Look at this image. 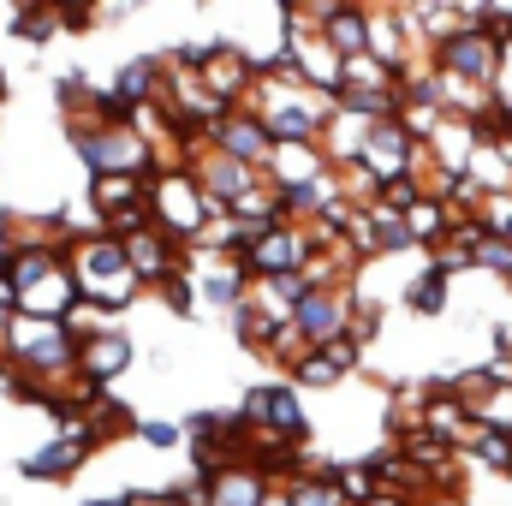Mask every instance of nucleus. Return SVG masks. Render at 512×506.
I'll use <instances>...</instances> for the list:
<instances>
[{"instance_id":"f257e3e1","label":"nucleus","mask_w":512,"mask_h":506,"mask_svg":"<svg viewBox=\"0 0 512 506\" xmlns=\"http://www.w3.org/2000/svg\"><path fill=\"white\" fill-rule=\"evenodd\" d=\"M72 155L84 161L90 179H155L167 161H161V143L143 126H96V120H72Z\"/></svg>"},{"instance_id":"f03ea898","label":"nucleus","mask_w":512,"mask_h":506,"mask_svg":"<svg viewBox=\"0 0 512 506\" xmlns=\"http://www.w3.org/2000/svg\"><path fill=\"white\" fill-rule=\"evenodd\" d=\"M66 268H72V280H78V298H90L102 316H120V310H131L137 304V274H131L126 262V245L120 239H78L72 245V256H66Z\"/></svg>"},{"instance_id":"7ed1b4c3","label":"nucleus","mask_w":512,"mask_h":506,"mask_svg":"<svg viewBox=\"0 0 512 506\" xmlns=\"http://www.w3.org/2000/svg\"><path fill=\"white\" fill-rule=\"evenodd\" d=\"M149 215H155V227L173 239V245H197L203 239V227L215 221V209H209V197H203V185H197V173L191 167H161L155 179H149Z\"/></svg>"},{"instance_id":"20e7f679","label":"nucleus","mask_w":512,"mask_h":506,"mask_svg":"<svg viewBox=\"0 0 512 506\" xmlns=\"http://www.w3.org/2000/svg\"><path fill=\"white\" fill-rule=\"evenodd\" d=\"M501 60H507V48L495 36H483L477 24H459L447 42H435V72L441 78H459L471 90H489L495 72H501Z\"/></svg>"},{"instance_id":"39448f33","label":"nucleus","mask_w":512,"mask_h":506,"mask_svg":"<svg viewBox=\"0 0 512 506\" xmlns=\"http://www.w3.org/2000/svg\"><path fill=\"white\" fill-rule=\"evenodd\" d=\"M316 251H322V239H316L310 227H292V221H280V227H268V233L256 239L251 251H245V274H251V280H280V274H304Z\"/></svg>"},{"instance_id":"423d86ee","label":"nucleus","mask_w":512,"mask_h":506,"mask_svg":"<svg viewBox=\"0 0 512 506\" xmlns=\"http://www.w3.org/2000/svg\"><path fill=\"white\" fill-rule=\"evenodd\" d=\"M131 364H137V340H131L120 322H108V328H96V334H84L78 340V387L84 393H102V387H114V381L126 376Z\"/></svg>"},{"instance_id":"0eeeda50","label":"nucleus","mask_w":512,"mask_h":506,"mask_svg":"<svg viewBox=\"0 0 512 506\" xmlns=\"http://www.w3.org/2000/svg\"><path fill=\"white\" fill-rule=\"evenodd\" d=\"M185 167L197 173V185H203V197H209V209H215V215H233V209L251 197L256 185H262V173H256V167L233 161V155H221L215 143H203Z\"/></svg>"},{"instance_id":"6e6552de","label":"nucleus","mask_w":512,"mask_h":506,"mask_svg":"<svg viewBox=\"0 0 512 506\" xmlns=\"http://www.w3.org/2000/svg\"><path fill=\"white\" fill-rule=\"evenodd\" d=\"M310 411L304 393L292 381H262V435L256 441H280V447H310Z\"/></svg>"},{"instance_id":"1a4fd4ad","label":"nucleus","mask_w":512,"mask_h":506,"mask_svg":"<svg viewBox=\"0 0 512 506\" xmlns=\"http://www.w3.org/2000/svg\"><path fill=\"white\" fill-rule=\"evenodd\" d=\"M346 316H352L346 286H322V292H310V298L292 310V334L304 340V352H322L328 340L346 334Z\"/></svg>"},{"instance_id":"9d476101","label":"nucleus","mask_w":512,"mask_h":506,"mask_svg":"<svg viewBox=\"0 0 512 506\" xmlns=\"http://www.w3.org/2000/svg\"><path fill=\"white\" fill-rule=\"evenodd\" d=\"M310 30H316V36H322L340 60L370 54V6H340V0L310 6Z\"/></svg>"},{"instance_id":"9b49d317","label":"nucleus","mask_w":512,"mask_h":506,"mask_svg":"<svg viewBox=\"0 0 512 506\" xmlns=\"http://www.w3.org/2000/svg\"><path fill=\"white\" fill-rule=\"evenodd\" d=\"M221 155H233V161H245V167H268V155H274V137H268V126H262V114L256 108H233L221 126H215V137H209Z\"/></svg>"},{"instance_id":"f8f14e48","label":"nucleus","mask_w":512,"mask_h":506,"mask_svg":"<svg viewBox=\"0 0 512 506\" xmlns=\"http://www.w3.org/2000/svg\"><path fill=\"white\" fill-rule=\"evenodd\" d=\"M120 245H126V262H131V274H137V286H167L185 268V245H173L161 227H149L137 239H120Z\"/></svg>"},{"instance_id":"ddd939ff","label":"nucleus","mask_w":512,"mask_h":506,"mask_svg":"<svg viewBox=\"0 0 512 506\" xmlns=\"http://www.w3.org/2000/svg\"><path fill=\"white\" fill-rule=\"evenodd\" d=\"M90 441H60V435H48L36 453H24L18 459V477L24 483H66V477H78L84 465H90Z\"/></svg>"},{"instance_id":"4468645a","label":"nucleus","mask_w":512,"mask_h":506,"mask_svg":"<svg viewBox=\"0 0 512 506\" xmlns=\"http://www.w3.org/2000/svg\"><path fill=\"white\" fill-rule=\"evenodd\" d=\"M274 489H280V483H274L268 471H256L251 459H239L233 471H221V477L209 483V506H262Z\"/></svg>"},{"instance_id":"2eb2a0df","label":"nucleus","mask_w":512,"mask_h":506,"mask_svg":"<svg viewBox=\"0 0 512 506\" xmlns=\"http://www.w3.org/2000/svg\"><path fill=\"white\" fill-rule=\"evenodd\" d=\"M227 322H233V340H239L245 352H256V358H274V346H280V334H286V322H274L256 298L245 304V310H233Z\"/></svg>"},{"instance_id":"dca6fc26","label":"nucleus","mask_w":512,"mask_h":506,"mask_svg":"<svg viewBox=\"0 0 512 506\" xmlns=\"http://www.w3.org/2000/svg\"><path fill=\"white\" fill-rule=\"evenodd\" d=\"M286 489V501L292 506H346L340 501V489H334V477L316 465V471H304V477H292V483H280Z\"/></svg>"},{"instance_id":"f3484780","label":"nucleus","mask_w":512,"mask_h":506,"mask_svg":"<svg viewBox=\"0 0 512 506\" xmlns=\"http://www.w3.org/2000/svg\"><path fill=\"white\" fill-rule=\"evenodd\" d=\"M405 310H417V316H441V310H447V274H441V268H423V274L405 286Z\"/></svg>"},{"instance_id":"a211bd4d","label":"nucleus","mask_w":512,"mask_h":506,"mask_svg":"<svg viewBox=\"0 0 512 506\" xmlns=\"http://www.w3.org/2000/svg\"><path fill=\"white\" fill-rule=\"evenodd\" d=\"M54 30H60V12H54V6H18V12H12V36L30 42V48H36V42H54Z\"/></svg>"},{"instance_id":"6ab92c4d","label":"nucleus","mask_w":512,"mask_h":506,"mask_svg":"<svg viewBox=\"0 0 512 506\" xmlns=\"http://www.w3.org/2000/svg\"><path fill=\"white\" fill-rule=\"evenodd\" d=\"M286 381H292V387L304 393V387H340L346 376L334 370V358H328V352H304V358H298V364L286 370Z\"/></svg>"},{"instance_id":"aec40b11","label":"nucleus","mask_w":512,"mask_h":506,"mask_svg":"<svg viewBox=\"0 0 512 506\" xmlns=\"http://www.w3.org/2000/svg\"><path fill=\"white\" fill-rule=\"evenodd\" d=\"M137 441L155 447V453H173V447H185V423H173V417H137Z\"/></svg>"},{"instance_id":"412c9836","label":"nucleus","mask_w":512,"mask_h":506,"mask_svg":"<svg viewBox=\"0 0 512 506\" xmlns=\"http://www.w3.org/2000/svg\"><path fill=\"white\" fill-rule=\"evenodd\" d=\"M161 304H167L173 316H203V298H197V280H191L185 268H179V274H173V280L161 286Z\"/></svg>"},{"instance_id":"4be33fe9","label":"nucleus","mask_w":512,"mask_h":506,"mask_svg":"<svg viewBox=\"0 0 512 506\" xmlns=\"http://www.w3.org/2000/svg\"><path fill=\"white\" fill-rule=\"evenodd\" d=\"M322 352H328V358H334V370H340V376H352V370H358V364H364V346H358V340H352V334H340V340H328V346H322Z\"/></svg>"},{"instance_id":"5701e85b","label":"nucleus","mask_w":512,"mask_h":506,"mask_svg":"<svg viewBox=\"0 0 512 506\" xmlns=\"http://www.w3.org/2000/svg\"><path fill=\"white\" fill-rule=\"evenodd\" d=\"M131 495H137V506H185L167 483H161V489H131Z\"/></svg>"},{"instance_id":"b1692460","label":"nucleus","mask_w":512,"mask_h":506,"mask_svg":"<svg viewBox=\"0 0 512 506\" xmlns=\"http://www.w3.org/2000/svg\"><path fill=\"white\" fill-rule=\"evenodd\" d=\"M84 506H137V495L120 489V495H96V501H84Z\"/></svg>"},{"instance_id":"393cba45","label":"nucleus","mask_w":512,"mask_h":506,"mask_svg":"<svg viewBox=\"0 0 512 506\" xmlns=\"http://www.w3.org/2000/svg\"><path fill=\"white\" fill-rule=\"evenodd\" d=\"M262 506H292V501H286V489H274V495H268Z\"/></svg>"}]
</instances>
